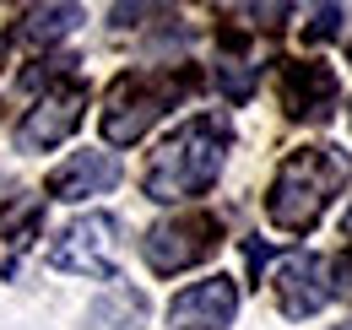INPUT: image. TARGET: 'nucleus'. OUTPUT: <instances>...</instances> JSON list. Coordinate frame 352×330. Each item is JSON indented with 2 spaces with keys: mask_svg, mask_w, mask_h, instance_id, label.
Here are the masks:
<instances>
[{
  "mask_svg": "<svg viewBox=\"0 0 352 330\" xmlns=\"http://www.w3.org/2000/svg\"><path fill=\"white\" fill-rule=\"evenodd\" d=\"M195 71L190 65H168V71H125L103 98V141L109 146H135L168 109H179L195 92Z\"/></svg>",
  "mask_w": 352,
  "mask_h": 330,
  "instance_id": "obj_3",
  "label": "nucleus"
},
{
  "mask_svg": "<svg viewBox=\"0 0 352 330\" xmlns=\"http://www.w3.org/2000/svg\"><path fill=\"white\" fill-rule=\"evenodd\" d=\"M49 260H54V271H76V276H98V282H120V276H114V217H103V211L76 217L71 228L54 233Z\"/></svg>",
  "mask_w": 352,
  "mask_h": 330,
  "instance_id": "obj_5",
  "label": "nucleus"
},
{
  "mask_svg": "<svg viewBox=\"0 0 352 330\" xmlns=\"http://www.w3.org/2000/svg\"><path fill=\"white\" fill-rule=\"evenodd\" d=\"M228 141H233V130L222 114H201V120L179 124L146 163V195L152 201H195L201 190H212L222 157H228Z\"/></svg>",
  "mask_w": 352,
  "mask_h": 330,
  "instance_id": "obj_1",
  "label": "nucleus"
},
{
  "mask_svg": "<svg viewBox=\"0 0 352 330\" xmlns=\"http://www.w3.org/2000/svg\"><path fill=\"white\" fill-rule=\"evenodd\" d=\"M217 244H222V222L212 211H179V217H163L141 239V254L157 276H174V271L201 265L206 254H217Z\"/></svg>",
  "mask_w": 352,
  "mask_h": 330,
  "instance_id": "obj_4",
  "label": "nucleus"
},
{
  "mask_svg": "<svg viewBox=\"0 0 352 330\" xmlns=\"http://www.w3.org/2000/svg\"><path fill=\"white\" fill-rule=\"evenodd\" d=\"M325 265L314 260V254H293L287 265H282V276H276V292H282V314L287 320H309L320 303H325Z\"/></svg>",
  "mask_w": 352,
  "mask_h": 330,
  "instance_id": "obj_10",
  "label": "nucleus"
},
{
  "mask_svg": "<svg viewBox=\"0 0 352 330\" xmlns=\"http://www.w3.org/2000/svg\"><path fill=\"white\" fill-rule=\"evenodd\" d=\"M6 195H11V179H6V173H0V201H6Z\"/></svg>",
  "mask_w": 352,
  "mask_h": 330,
  "instance_id": "obj_15",
  "label": "nucleus"
},
{
  "mask_svg": "<svg viewBox=\"0 0 352 330\" xmlns=\"http://www.w3.org/2000/svg\"><path fill=\"white\" fill-rule=\"evenodd\" d=\"M82 109H87V87H82V82L49 87L44 98L22 114V124H16V146H22V152H54V146L71 141V130L82 124Z\"/></svg>",
  "mask_w": 352,
  "mask_h": 330,
  "instance_id": "obj_6",
  "label": "nucleus"
},
{
  "mask_svg": "<svg viewBox=\"0 0 352 330\" xmlns=\"http://www.w3.org/2000/svg\"><path fill=\"white\" fill-rule=\"evenodd\" d=\"M347 179H352V157L342 146H298L287 163L276 168V179H271L265 217L282 233H309Z\"/></svg>",
  "mask_w": 352,
  "mask_h": 330,
  "instance_id": "obj_2",
  "label": "nucleus"
},
{
  "mask_svg": "<svg viewBox=\"0 0 352 330\" xmlns=\"http://www.w3.org/2000/svg\"><path fill=\"white\" fill-rule=\"evenodd\" d=\"M233 309H239L233 276H206V282L184 287L168 303V325L174 330H228L233 325Z\"/></svg>",
  "mask_w": 352,
  "mask_h": 330,
  "instance_id": "obj_7",
  "label": "nucleus"
},
{
  "mask_svg": "<svg viewBox=\"0 0 352 330\" xmlns=\"http://www.w3.org/2000/svg\"><path fill=\"white\" fill-rule=\"evenodd\" d=\"M336 22H342V6H320V11H314V22L304 28V38L309 43H325L331 33H336Z\"/></svg>",
  "mask_w": 352,
  "mask_h": 330,
  "instance_id": "obj_13",
  "label": "nucleus"
},
{
  "mask_svg": "<svg viewBox=\"0 0 352 330\" xmlns=\"http://www.w3.org/2000/svg\"><path fill=\"white\" fill-rule=\"evenodd\" d=\"M282 109L287 120H325L336 109V76L320 60H287L282 65Z\"/></svg>",
  "mask_w": 352,
  "mask_h": 330,
  "instance_id": "obj_8",
  "label": "nucleus"
},
{
  "mask_svg": "<svg viewBox=\"0 0 352 330\" xmlns=\"http://www.w3.org/2000/svg\"><path fill=\"white\" fill-rule=\"evenodd\" d=\"M120 184V163L109 152H71V163H60L49 173V195L54 201H87Z\"/></svg>",
  "mask_w": 352,
  "mask_h": 330,
  "instance_id": "obj_9",
  "label": "nucleus"
},
{
  "mask_svg": "<svg viewBox=\"0 0 352 330\" xmlns=\"http://www.w3.org/2000/svg\"><path fill=\"white\" fill-rule=\"evenodd\" d=\"M342 233H347V239H352V206H347V217H342Z\"/></svg>",
  "mask_w": 352,
  "mask_h": 330,
  "instance_id": "obj_14",
  "label": "nucleus"
},
{
  "mask_svg": "<svg viewBox=\"0 0 352 330\" xmlns=\"http://www.w3.org/2000/svg\"><path fill=\"white\" fill-rule=\"evenodd\" d=\"M76 28H82V6H28V11L16 16V28H11V43L44 49V43L76 33Z\"/></svg>",
  "mask_w": 352,
  "mask_h": 330,
  "instance_id": "obj_11",
  "label": "nucleus"
},
{
  "mask_svg": "<svg viewBox=\"0 0 352 330\" xmlns=\"http://www.w3.org/2000/svg\"><path fill=\"white\" fill-rule=\"evenodd\" d=\"M325 276H331L325 292H336V298H347V303H352V249H342V254L325 265Z\"/></svg>",
  "mask_w": 352,
  "mask_h": 330,
  "instance_id": "obj_12",
  "label": "nucleus"
}]
</instances>
